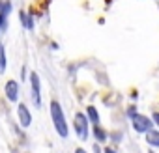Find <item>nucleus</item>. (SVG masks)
<instances>
[{
	"instance_id": "f257e3e1",
	"label": "nucleus",
	"mask_w": 159,
	"mask_h": 153,
	"mask_svg": "<svg viewBox=\"0 0 159 153\" xmlns=\"http://www.w3.org/2000/svg\"><path fill=\"white\" fill-rule=\"evenodd\" d=\"M49 112H51V120H52V125H54V131L58 133V136L67 138L69 136V127H67V120H66V114H64V108H62L60 101L52 99L49 103Z\"/></svg>"
},
{
	"instance_id": "f03ea898",
	"label": "nucleus",
	"mask_w": 159,
	"mask_h": 153,
	"mask_svg": "<svg viewBox=\"0 0 159 153\" xmlns=\"http://www.w3.org/2000/svg\"><path fill=\"white\" fill-rule=\"evenodd\" d=\"M127 116H129V121H131V127H133L135 133H139V134H146L150 129H153L152 116H146V114L137 112L135 107H129V108H127Z\"/></svg>"
},
{
	"instance_id": "7ed1b4c3",
	"label": "nucleus",
	"mask_w": 159,
	"mask_h": 153,
	"mask_svg": "<svg viewBox=\"0 0 159 153\" xmlns=\"http://www.w3.org/2000/svg\"><path fill=\"white\" fill-rule=\"evenodd\" d=\"M73 131L77 133L79 140H86L92 133V123L88 121L84 112H75L73 116Z\"/></svg>"
},
{
	"instance_id": "20e7f679",
	"label": "nucleus",
	"mask_w": 159,
	"mask_h": 153,
	"mask_svg": "<svg viewBox=\"0 0 159 153\" xmlns=\"http://www.w3.org/2000/svg\"><path fill=\"white\" fill-rule=\"evenodd\" d=\"M28 82H30V97L36 108H41V79L36 71L28 73Z\"/></svg>"
},
{
	"instance_id": "39448f33",
	"label": "nucleus",
	"mask_w": 159,
	"mask_h": 153,
	"mask_svg": "<svg viewBox=\"0 0 159 153\" xmlns=\"http://www.w3.org/2000/svg\"><path fill=\"white\" fill-rule=\"evenodd\" d=\"M17 120H19V125L23 129H28L32 125V112L26 107V103H19L17 105Z\"/></svg>"
},
{
	"instance_id": "423d86ee",
	"label": "nucleus",
	"mask_w": 159,
	"mask_h": 153,
	"mask_svg": "<svg viewBox=\"0 0 159 153\" xmlns=\"http://www.w3.org/2000/svg\"><path fill=\"white\" fill-rule=\"evenodd\" d=\"M4 94H6V99H8L10 103H17V101H19V94H21L19 82L13 81V79H10V81L4 84Z\"/></svg>"
},
{
	"instance_id": "0eeeda50",
	"label": "nucleus",
	"mask_w": 159,
	"mask_h": 153,
	"mask_svg": "<svg viewBox=\"0 0 159 153\" xmlns=\"http://www.w3.org/2000/svg\"><path fill=\"white\" fill-rule=\"evenodd\" d=\"M19 21H21L23 28H26V30H30V32L36 28V21H34L32 11H25V10H21V11H19Z\"/></svg>"
},
{
	"instance_id": "6e6552de",
	"label": "nucleus",
	"mask_w": 159,
	"mask_h": 153,
	"mask_svg": "<svg viewBox=\"0 0 159 153\" xmlns=\"http://www.w3.org/2000/svg\"><path fill=\"white\" fill-rule=\"evenodd\" d=\"M90 134L96 138L98 144H105V142L109 140V133L101 127V123H99V125H92V133H90Z\"/></svg>"
},
{
	"instance_id": "1a4fd4ad",
	"label": "nucleus",
	"mask_w": 159,
	"mask_h": 153,
	"mask_svg": "<svg viewBox=\"0 0 159 153\" xmlns=\"http://www.w3.org/2000/svg\"><path fill=\"white\" fill-rule=\"evenodd\" d=\"M84 114H86V118H88V121H90L92 125H99V123H101L99 110H98L94 105H88V107H86V110H84Z\"/></svg>"
},
{
	"instance_id": "9d476101",
	"label": "nucleus",
	"mask_w": 159,
	"mask_h": 153,
	"mask_svg": "<svg viewBox=\"0 0 159 153\" xmlns=\"http://www.w3.org/2000/svg\"><path fill=\"white\" fill-rule=\"evenodd\" d=\"M144 140L150 147H159V129H150L146 134H144Z\"/></svg>"
},
{
	"instance_id": "9b49d317",
	"label": "nucleus",
	"mask_w": 159,
	"mask_h": 153,
	"mask_svg": "<svg viewBox=\"0 0 159 153\" xmlns=\"http://www.w3.org/2000/svg\"><path fill=\"white\" fill-rule=\"evenodd\" d=\"M11 13H13V2L11 0H0V15L10 19Z\"/></svg>"
},
{
	"instance_id": "f8f14e48",
	"label": "nucleus",
	"mask_w": 159,
	"mask_h": 153,
	"mask_svg": "<svg viewBox=\"0 0 159 153\" xmlns=\"http://www.w3.org/2000/svg\"><path fill=\"white\" fill-rule=\"evenodd\" d=\"M8 69V56H6V47L0 41V75H4Z\"/></svg>"
},
{
	"instance_id": "ddd939ff",
	"label": "nucleus",
	"mask_w": 159,
	"mask_h": 153,
	"mask_svg": "<svg viewBox=\"0 0 159 153\" xmlns=\"http://www.w3.org/2000/svg\"><path fill=\"white\" fill-rule=\"evenodd\" d=\"M8 26H10V19L4 17V15H0V32H6Z\"/></svg>"
},
{
	"instance_id": "4468645a",
	"label": "nucleus",
	"mask_w": 159,
	"mask_h": 153,
	"mask_svg": "<svg viewBox=\"0 0 159 153\" xmlns=\"http://www.w3.org/2000/svg\"><path fill=\"white\" fill-rule=\"evenodd\" d=\"M152 121H153V127L159 129V110H155V112L152 114Z\"/></svg>"
},
{
	"instance_id": "2eb2a0df",
	"label": "nucleus",
	"mask_w": 159,
	"mask_h": 153,
	"mask_svg": "<svg viewBox=\"0 0 159 153\" xmlns=\"http://www.w3.org/2000/svg\"><path fill=\"white\" fill-rule=\"evenodd\" d=\"M26 76H28V69H26V65H23V69H21V81H26Z\"/></svg>"
},
{
	"instance_id": "dca6fc26",
	"label": "nucleus",
	"mask_w": 159,
	"mask_h": 153,
	"mask_svg": "<svg viewBox=\"0 0 159 153\" xmlns=\"http://www.w3.org/2000/svg\"><path fill=\"white\" fill-rule=\"evenodd\" d=\"M103 153H118V151H116L114 147H111V146H107V147L103 149Z\"/></svg>"
},
{
	"instance_id": "f3484780",
	"label": "nucleus",
	"mask_w": 159,
	"mask_h": 153,
	"mask_svg": "<svg viewBox=\"0 0 159 153\" xmlns=\"http://www.w3.org/2000/svg\"><path fill=\"white\" fill-rule=\"evenodd\" d=\"M73 153H88V151H86L84 147H75V151H73Z\"/></svg>"
},
{
	"instance_id": "a211bd4d",
	"label": "nucleus",
	"mask_w": 159,
	"mask_h": 153,
	"mask_svg": "<svg viewBox=\"0 0 159 153\" xmlns=\"http://www.w3.org/2000/svg\"><path fill=\"white\" fill-rule=\"evenodd\" d=\"M148 153H155V151H153V149H150V151H148Z\"/></svg>"
},
{
	"instance_id": "6ab92c4d",
	"label": "nucleus",
	"mask_w": 159,
	"mask_h": 153,
	"mask_svg": "<svg viewBox=\"0 0 159 153\" xmlns=\"http://www.w3.org/2000/svg\"><path fill=\"white\" fill-rule=\"evenodd\" d=\"M157 10H159V4H157Z\"/></svg>"
}]
</instances>
